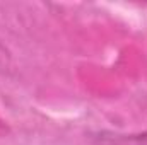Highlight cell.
I'll use <instances>...</instances> for the list:
<instances>
[{
  "label": "cell",
  "instance_id": "6da1fadb",
  "mask_svg": "<svg viewBox=\"0 0 147 145\" xmlns=\"http://www.w3.org/2000/svg\"><path fill=\"white\" fill-rule=\"evenodd\" d=\"M96 145H147V132L137 135H120V133H108L101 132L92 137Z\"/></svg>",
  "mask_w": 147,
  "mask_h": 145
}]
</instances>
